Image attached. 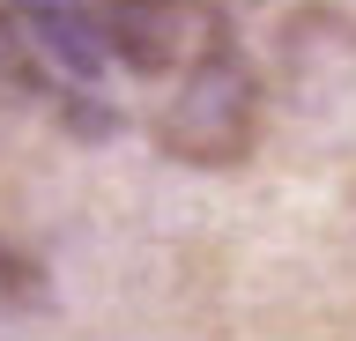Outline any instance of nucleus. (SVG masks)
<instances>
[{"mask_svg": "<svg viewBox=\"0 0 356 341\" xmlns=\"http://www.w3.org/2000/svg\"><path fill=\"white\" fill-rule=\"evenodd\" d=\"M260 104H267L260 67L230 38H216L178 74L171 104L156 112V149L171 163H186V171H238L260 149Z\"/></svg>", "mask_w": 356, "mask_h": 341, "instance_id": "obj_1", "label": "nucleus"}, {"mask_svg": "<svg viewBox=\"0 0 356 341\" xmlns=\"http://www.w3.org/2000/svg\"><path fill=\"white\" fill-rule=\"evenodd\" d=\"M82 23L127 74H186L216 38H230L200 0H82Z\"/></svg>", "mask_w": 356, "mask_h": 341, "instance_id": "obj_2", "label": "nucleus"}, {"mask_svg": "<svg viewBox=\"0 0 356 341\" xmlns=\"http://www.w3.org/2000/svg\"><path fill=\"white\" fill-rule=\"evenodd\" d=\"M30 97H44V67L30 52V38L15 30L8 0H0V104H30Z\"/></svg>", "mask_w": 356, "mask_h": 341, "instance_id": "obj_3", "label": "nucleus"}]
</instances>
